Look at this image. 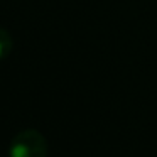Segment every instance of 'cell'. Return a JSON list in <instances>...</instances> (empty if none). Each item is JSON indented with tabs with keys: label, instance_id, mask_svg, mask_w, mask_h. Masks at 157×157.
<instances>
[{
	"label": "cell",
	"instance_id": "obj_2",
	"mask_svg": "<svg viewBox=\"0 0 157 157\" xmlns=\"http://www.w3.org/2000/svg\"><path fill=\"white\" fill-rule=\"evenodd\" d=\"M0 52H2V46H0Z\"/></svg>",
	"mask_w": 157,
	"mask_h": 157
},
{
	"label": "cell",
	"instance_id": "obj_1",
	"mask_svg": "<svg viewBox=\"0 0 157 157\" xmlns=\"http://www.w3.org/2000/svg\"><path fill=\"white\" fill-rule=\"evenodd\" d=\"M10 157H31V150L25 144H15L10 149Z\"/></svg>",
	"mask_w": 157,
	"mask_h": 157
}]
</instances>
